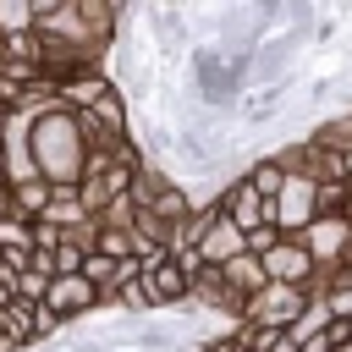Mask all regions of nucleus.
Instances as JSON below:
<instances>
[{
	"label": "nucleus",
	"instance_id": "cd10ccee",
	"mask_svg": "<svg viewBox=\"0 0 352 352\" xmlns=\"http://www.w3.org/2000/svg\"><path fill=\"white\" fill-rule=\"evenodd\" d=\"M0 352H33L22 336H11V330H0Z\"/></svg>",
	"mask_w": 352,
	"mask_h": 352
},
{
	"label": "nucleus",
	"instance_id": "bb28decb",
	"mask_svg": "<svg viewBox=\"0 0 352 352\" xmlns=\"http://www.w3.org/2000/svg\"><path fill=\"white\" fill-rule=\"evenodd\" d=\"M336 33H341V16H319V22H314V38H319V44H330Z\"/></svg>",
	"mask_w": 352,
	"mask_h": 352
},
{
	"label": "nucleus",
	"instance_id": "4468645a",
	"mask_svg": "<svg viewBox=\"0 0 352 352\" xmlns=\"http://www.w3.org/2000/svg\"><path fill=\"white\" fill-rule=\"evenodd\" d=\"M50 198H55V187H50L44 176H33V182H22V187H11V209H16L22 220H44V209H50Z\"/></svg>",
	"mask_w": 352,
	"mask_h": 352
},
{
	"label": "nucleus",
	"instance_id": "5701e85b",
	"mask_svg": "<svg viewBox=\"0 0 352 352\" xmlns=\"http://www.w3.org/2000/svg\"><path fill=\"white\" fill-rule=\"evenodd\" d=\"M82 258H88V248H77L72 236L55 248V275H82Z\"/></svg>",
	"mask_w": 352,
	"mask_h": 352
},
{
	"label": "nucleus",
	"instance_id": "393cba45",
	"mask_svg": "<svg viewBox=\"0 0 352 352\" xmlns=\"http://www.w3.org/2000/svg\"><path fill=\"white\" fill-rule=\"evenodd\" d=\"M275 242H280V231H275V226H258V231L248 236V253H253V258H264V253H270Z\"/></svg>",
	"mask_w": 352,
	"mask_h": 352
},
{
	"label": "nucleus",
	"instance_id": "f3484780",
	"mask_svg": "<svg viewBox=\"0 0 352 352\" xmlns=\"http://www.w3.org/2000/svg\"><path fill=\"white\" fill-rule=\"evenodd\" d=\"M231 336H236V346H242V352H275V346L286 341V330H270V324H253V319H242Z\"/></svg>",
	"mask_w": 352,
	"mask_h": 352
},
{
	"label": "nucleus",
	"instance_id": "a878e982",
	"mask_svg": "<svg viewBox=\"0 0 352 352\" xmlns=\"http://www.w3.org/2000/svg\"><path fill=\"white\" fill-rule=\"evenodd\" d=\"M192 352H242V346H236V336H204Z\"/></svg>",
	"mask_w": 352,
	"mask_h": 352
},
{
	"label": "nucleus",
	"instance_id": "f03ea898",
	"mask_svg": "<svg viewBox=\"0 0 352 352\" xmlns=\"http://www.w3.org/2000/svg\"><path fill=\"white\" fill-rule=\"evenodd\" d=\"M270 220H275L280 236H302V231L319 220V182H308V176H286L280 198L270 204Z\"/></svg>",
	"mask_w": 352,
	"mask_h": 352
},
{
	"label": "nucleus",
	"instance_id": "dca6fc26",
	"mask_svg": "<svg viewBox=\"0 0 352 352\" xmlns=\"http://www.w3.org/2000/svg\"><path fill=\"white\" fill-rule=\"evenodd\" d=\"M192 209H198V204H192V192H187L182 182H170V187H165V192L154 198V214H160L165 226H176V231H182V220H187Z\"/></svg>",
	"mask_w": 352,
	"mask_h": 352
},
{
	"label": "nucleus",
	"instance_id": "39448f33",
	"mask_svg": "<svg viewBox=\"0 0 352 352\" xmlns=\"http://www.w3.org/2000/svg\"><path fill=\"white\" fill-rule=\"evenodd\" d=\"M236 253H248V231L231 226L226 209H220V198H214V214H209V226H204V236H198V258H204L209 270H220V264H231Z\"/></svg>",
	"mask_w": 352,
	"mask_h": 352
},
{
	"label": "nucleus",
	"instance_id": "4be33fe9",
	"mask_svg": "<svg viewBox=\"0 0 352 352\" xmlns=\"http://www.w3.org/2000/svg\"><path fill=\"white\" fill-rule=\"evenodd\" d=\"M94 253H110V258H138V231H110V226H99Z\"/></svg>",
	"mask_w": 352,
	"mask_h": 352
},
{
	"label": "nucleus",
	"instance_id": "9b49d317",
	"mask_svg": "<svg viewBox=\"0 0 352 352\" xmlns=\"http://www.w3.org/2000/svg\"><path fill=\"white\" fill-rule=\"evenodd\" d=\"M242 182H248L264 204H275V198H280V187H286V170H280V160H275V154H258V160H248Z\"/></svg>",
	"mask_w": 352,
	"mask_h": 352
},
{
	"label": "nucleus",
	"instance_id": "1a4fd4ad",
	"mask_svg": "<svg viewBox=\"0 0 352 352\" xmlns=\"http://www.w3.org/2000/svg\"><path fill=\"white\" fill-rule=\"evenodd\" d=\"M192 302H198L204 314H226L231 324H242V319H248V297H242V292H231V280H226L220 270H204V275L192 280Z\"/></svg>",
	"mask_w": 352,
	"mask_h": 352
},
{
	"label": "nucleus",
	"instance_id": "0eeeda50",
	"mask_svg": "<svg viewBox=\"0 0 352 352\" xmlns=\"http://www.w3.org/2000/svg\"><path fill=\"white\" fill-rule=\"evenodd\" d=\"M214 198H220L226 220H231V226H242L248 236H253L258 226H275V220H270V204H264V198H258V192H253V187H248L242 176H231V182H226V187H220Z\"/></svg>",
	"mask_w": 352,
	"mask_h": 352
},
{
	"label": "nucleus",
	"instance_id": "412c9836",
	"mask_svg": "<svg viewBox=\"0 0 352 352\" xmlns=\"http://www.w3.org/2000/svg\"><path fill=\"white\" fill-rule=\"evenodd\" d=\"M94 220H99V226H110V231H132V220H138V204H132V192L110 198V204H104Z\"/></svg>",
	"mask_w": 352,
	"mask_h": 352
},
{
	"label": "nucleus",
	"instance_id": "f8f14e48",
	"mask_svg": "<svg viewBox=\"0 0 352 352\" xmlns=\"http://www.w3.org/2000/svg\"><path fill=\"white\" fill-rule=\"evenodd\" d=\"M220 275H226V280H231V292H242V297H258V292L270 286L264 258H253V253H236L231 264H220Z\"/></svg>",
	"mask_w": 352,
	"mask_h": 352
},
{
	"label": "nucleus",
	"instance_id": "423d86ee",
	"mask_svg": "<svg viewBox=\"0 0 352 352\" xmlns=\"http://www.w3.org/2000/svg\"><path fill=\"white\" fill-rule=\"evenodd\" d=\"M44 308H50L60 324H72V319H88V314H94V308H104V302H99V286H88L82 275H55V286H50Z\"/></svg>",
	"mask_w": 352,
	"mask_h": 352
},
{
	"label": "nucleus",
	"instance_id": "b1692460",
	"mask_svg": "<svg viewBox=\"0 0 352 352\" xmlns=\"http://www.w3.org/2000/svg\"><path fill=\"white\" fill-rule=\"evenodd\" d=\"M66 242V231L60 226H50V220H33V253H55Z\"/></svg>",
	"mask_w": 352,
	"mask_h": 352
},
{
	"label": "nucleus",
	"instance_id": "6e6552de",
	"mask_svg": "<svg viewBox=\"0 0 352 352\" xmlns=\"http://www.w3.org/2000/svg\"><path fill=\"white\" fill-rule=\"evenodd\" d=\"M143 280H148V292H154V308H182L187 297H192V275L170 258V253H160L154 264H143Z\"/></svg>",
	"mask_w": 352,
	"mask_h": 352
},
{
	"label": "nucleus",
	"instance_id": "7ed1b4c3",
	"mask_svg": "<svg viewBox=\"0 0 352 352\" xmlns=\"http://www.w3.org/2000/svg\"><path fill=\"white\" fill-rule=\"evenodd\" d=\"M308 302H314V297H308L302 286H280V280H270L258 297H248V319H253V324H270V330H292V324L302 319Z\"/></svg>",
	"mask_w": 352,
	"mask_h": 352
},
{
	"label": "nucleus",
	"instance_id": "9d476101",
	"mask_svg": "<svg viewBox=\"0 0 352 352\" xmlns=\"http://www.w3.org/2000/svg\"><path fill=\"white\" fill-rule=\"evenodd\" d=\"M55 88H60V104L82 116V110H94L116 82H110V72H77V77H66V82H55Z\"/></svg>",
	"mask_w": 352,
	"mask_h": 352
},
{
	"label": "nucleus",
	"instance_id": "6ab92c4d",
	"mask_svg": "<svg viewBox=\"0 0 352 352\" xmlns=\"http://www.w3.org/2000/svg\"><path fill=\"white\" fill-rule=\"evenodd\" d=\"M0 248H6V253H33V220L6 214V220H0Z\"/></svg>",
	"mask_w": 352,
	"mask_h": 352
},
{
	"label": "nucleus",
	"instance_id": "ddd939ff",
	"mask_svg": "<svg viewBox=\"0 0 352 352\" xmlns=\"http://www.w3.org/2000/svg\"><path fill=\"white\" fill-rule=\"evenodd\" d=\"M308 143H314V148H324V154H352V110H341V116L319 121V126L308 132Z\"/></svg>",
	"mask_w": 352,
	"mask_h": 352
},
{
	"label": "nucleus",
	"instance_id": "f257e3e1",
	"mask_svg": "<svg viewBox=\"0 0 352 352\" xmlns=\"http://www.w3.org/2000/svg\"><path fill=\"white\" fill-rule=\"evenodd\" d=\"M33 165L50 187H77L82 182V165H88V138H82V121L77 110L55 104L50 116H33Z\"/></svg>",
	"mask_w": 352,
	"mask_h": 352
},
{
	"label": "nucleus",
	"instance_id": "aec40b11",
	"mask_svg": "<svg viewBox=\"0 0 352 352\" xmlns=\"http://www.w3.org/2000/svg\"><path fill=\"white\" fill-rule=\"evenodd\" d=\"M33 33V0H0V38Z\"/></svg>",
	"mask_w": 352,
	"mask_h": 352
},
{
	"label": "nucleus",
	"instance_id": "2eb2a0df",
	"mask_svg": "<svg viewBox=\"0 0 352 352\" xmlns=\"http://www.w3.org/2000/svg\"><path fill=\"white\" fill-rule=\"evenodd\" d=\"M44 220L50 226H60V231H77L82 220H94L88 209H82V198H77V187H55V198H50V209H44Z\"/></svg>",
	"mask_w": 352,
	"mask_h": 352
},
{
	"label": "nucleus",
	"instance_id": "20e7f679",
	"mask_svg": "<svg viewBox=\"0 0 352 352\" xmlns=\"http://www.w3.org/2000/svg\"><path fill=\"white\" fill-rule=\"evenodd\" d=\"M264 275L270 280H280V286H314V275H319V264H314V253H308V242L302 236H280L270 253H264ZM314 297V292H308Z\"/></svg>",
	"mask_w": 352,
	"mask_h": 352
},
{
	"label": "nucleus",
	"instance_id": "a211bd4d",
	"mask_svg": "<svg viewBox=\"0 0 352 352\" xmlns=\"http://www.w3.org/2000/svg\"><path fill=\"white\" fill-rule=\"evenodd\" d=\"M330 319H336V314H330V302H324V297H314V302L302 308V319H297V324H292L286 336H292V341L302 346V341H308V336H319V330H324Z\"/></svg>",
	"mask_w": 352,
	"mask_h": 352
}]
</instances>
